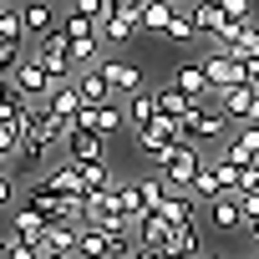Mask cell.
<instances>
[{"instance_id": "cell-52", "label": "cell", "mask_w": 259, "mask_h": 259, "mask_svg": "<svg viewBox=\"0 0 259 259\" xmlns=\"http://www.w3.org/2000/svg\"><path fill=\"white\" fill-rule=\"evenodd\" d=\"M254 259H259V254H254Z\"/></svg>"}, {"instance_id": "cell-30", "label": "cell", "mask_w": 259, "mask_h": 259, "mask_svg": "<svg viewBox=\"0 0 259 259\" xmlns=\"http://www.w3.org/2000/svg\"><path fill=\"white\" fill-rule=\"evenodd\" d=\"M138 198H143V203L158 213V208H163V198H168V178H163V173H148V178H138Z\"/></svg>"}, {"instance_id": "cell-31", "label": "cell", "mask_w": 259, "mask_h": 259, "mask_svg": "<svg viewBox=\"0 0 259 259\" xmlns=\"http://www.w3.org/2000/svg\"><path fill=\"white\" fill-rule=\"evenodd\" d=\"M61 31H66L71 41H81V36H102V21H92V16H76V11H66V16H61Z\"/></svg>"}, {"instance_id": "cell-23", "label": "cell", "mask_w": 259, "mask_h": 259, "mask_svg": "<svg viewBox=\"0 0 259 259\" xmlns=\"http://www.w3.org/2000/svg\"><path fill=\"white\" fill-rule=\"evenodd\" d=\"M188 16H193V26H198V36L208 41L229 16H224V6H219V0H188Z\"/></svg>"}, {"instance_id": "cell-25", "label": "cell", "mask_w": 259, "mask_h": 259, "mask_svg": "<svg viewBox=\"0 0 259 259\" xmlns=\"http://www.w3.org/2000/svg\"><path fill=\"white\" fill-rule=\"evenodd\" d=\"M138 16H127V11H117V16H107L102 21V41H112V46H127V41H138Z\"/></svg>"}, {"instance_id": "cell-8", "label": "cell", "mask_w": 259, "mask_h": 259, "mask_svg": "<svg viewBox=\"0 0 259 259\" xmlns=\"http://www.w3.org/2000/svg\"><path fill=\"white\" fill-rule=\"evenodd\" d=\"M21 203H31V208H36V213H46V219H66V198L56 193V183H51L46 173L26 183V193H21Z\"/></svg>"}, {"instance_id": "cell-37", "label": "cell", "mask_w": 259, "mask_h": 259, "mask_svg": "<svg viewBox=\"0 0 259 259\" xmlns=\"http://www.w3.org/2000/svg\"><path fill=\"white\" fill-rule=\"evenodd\" d=\"M71 11L92 16V21H107V16H117V0H71Z\"/></svg>"}, {"instance_id": "cell-46", "label": "cell", "mask_w": 259, "mask_h": 259, "mask_svg": "<svg viewBox=\"0 0 259 259\" xmlns=\"http://www.w3.org/2000/svg\"><path fill=\"white\" fill-rule=\"evenodd\" d=\"M244 234H249V239H254V249H259V219H254V224H244Z\"/></svg>"}, {"instance_id": "cell-20", "label": "cell", "mask_w": 259, "mask_h": 259, "mask_svg": "<svg viewBox=\"0 0 259 259\" xmlns=\"http://www.w3.org/2000/svg\"><path fill=\"white\" fill-rule=\"evenodd\" d=\"M173 81L193 97V102H208L213 97V81H208V71H203V61H188V66H178L173 71Z\"/></svg>"}, {"instance_id": "cell-47", "label": "cell", "mask_w": 259, "mask_h": 259, "mask_svg": "<svg viewBox=\"0 0 259 259\" xmlns=\"http://www.w3.org/2000/svg\"><path fill=\"white\" fill-rule=\"evenodd\" d=\"M0 259H6V239H0Z\"/></svg>"}, {"instance_id": "cell-17", "label": "cell", "mask_w": 259, "mask_h": 259, "mask_svg": "<svg viewBox=\"0 0 259 259\" xmlns=\"http://www.w3.org/2000/svg\"><path fill=\"white\" fill-rule=\"evenodd\" d=\"M168 224H188V219H198V193L193 188H168V198H163V208H158Z\"/></svg>"}, {"instance_id": "cell-50", "label": "cell", "mask_w": 259, "mask_h": 259, "mask_svg": "<svg viewBox=\"0 0 259 259\" xmlns=\"http://www.w3.org/2000/svg\"><path fill=\"white\" fill-rule=\"evenodd\" d=\"M203 259H219V254H203Z\"/></svg>"}, {"instance_id": "cell-18", "label": "cell", "mask_w": 259, "mask_h": 259, "mask_svg": "<svg viewBox=\"0 0 259 259\" xmlns=\"http://www.w3.org/2000/svg\"><path fill=\"white\" fill-rule=\"evenodd\" d=\"M76 259H112V234L102 224H81L76 234Z\"/></svg>"}, {"instance_id": "cell-16", "label": "cell", "mask_w": 259, "mask_h": 259, "mask_svg": "<svg viewBox=\"0 0 259 259\" xmlns=\"http://www.w3.org/2000/svg\"><path fill=\"white\" fill-rule=\"evenodd\" d=\"M81 107H87V97H81L76 81H56L51 97H46V112H51V117H76Z\"/></svg>"}, {"instance_id": "cell-5", "label": "cell", "mask_w": 259, "mask_h": 259, "mask_svg": "<svg viewBox=\"0 0 259 259\" xmlns=\"http://www.w3.org/2000/svg\"><path fill=\"white\" fill-rule=\"evenodd\" d=\"M11 76H16V92H21L26 102H46V97H51V87H56V76H51L36 56H21Z\"/></svg>"}, {"instance_id": "cell-38", "label": "cell", "mask_w": 259, "mask_h": 259, "mask_svg": "<svg viewBox=\"0 0 259 259\" xmlns=\"http://www.w3.org/2000/svg\"><path fill=\"white\" fill-rule=\"evenodd\" d=\"M6 259H46V249L31 244V239H11L6 234Z\"/></svg>"}, {"instance_id": "cell-28", "label": "cell", "mask_w": 259, "mask_h": 259, "mask_svg": "<svg viewBox=\"0 0 259 259\" xmlns=\"http://www.w3.org/2000/svg\"><path fill=\"white\" fill-rule=\"evenodd\" d=\"M188 107H193V97H188L178 81L158 87V112H163V117H178V122H183V112H188Z\"/></svg>"}, {"instance_id": "cell-33", "label": "cell", "mask_w": 259, "mask_h": 259, "mask_svg": "<svg viewBox=\"0 0 259 259\" xmlns=\"http://www.w3.org/2000/svg\"><path fill=\"white\" fill-rule=\"evenodd\" d=\"M163 41H178V46H183V41H198V26H193L188 6H183V11L173 16V26H168V36H163Z\"/></svg>"}, {"instance_id": "cell-41", "label": "cell", "mask_w": 259, "mask_h": 259, "mask_svg": "<svg viewBox=\"0 0 259 259\" xmlns=\"http://www.w3.org/2000/svg\"><path fill=\"white\" fill-rule=\"evenodd\" d=\"M16 61H21V46H6V41H0V76H11Z\"/></svg>"}, {"instance_id": "cell-42", "label": "cell", "mask_w": 259, "mask_h": 259, "mask_svg": "<svg viewBox=\"0 0 259 259\" xmlns=\"http://www.w3.org/2000/svg\"><path fill=\"white\" fill-rule=\"evenodd\" d=\"M0 208H16V178L0 173Z\"/></svg>"}, {"instance_id": "cell-36", "label": "cell", "mask_w": 259, "mask_h": 259, "mask_svg": "<svg viewBox=\"0 0 259 259\" xmlns=\"http://www.w3.org/2000/svg\"><path fill=\"white\" fill-rule=\"evenodd\" d=\"M213 163V173H219V188L224 193H239V163L234 158H208Z\"/></svg>"}, {"instance_id": "cell-13", "label": "cell", "mask_w": 259, "mask_h": 259, "mask_svg": "<svg viewBox=\"0 0 259 259\" xmlns=\"http://www.w3.org/2000/svg\"><path fill=\"white\" fill-rule=\"evenodd\" d=\"M46 229H51L46 213H36L31 203H16V213H11V239H31V244H41Z\"/></svg>"}, {"instance_id": "cell-45", "label": "cell", "mask_w": 259, "mask_h": 259, "mask_svg": "<svg viewBox=\"0 0 259 259\" xmlns=\"http://www.w3.org/2000/svg\"><path fill=\"white\" fill-rule=\"evenodd\" d=\"M133 259H168V254H163V249H148V244H138V254H133Z\"/></svg>"}, {"instance_id": "cell-21", "label": "cell", "mask_w": 259, "mask_h": 259, "mask_svg": "<svg viewBox=\"0 0 259 259\" xmlns=\"http://www.w3.org/2000/svg\"><path fill=\"white\" fill-rule=\"evenodd\" d=\"M46 178L56 183V193H61V198H87V178H81V163H71V158H66V163H56Z\"/></svg>"}, {"instance_id": "cell-39", "label": "cell", "mask_w": 259, "mask_h": 259, "mask_svg": "<svg viewBox=\"0 0 259 259\" xmlns=\"http://www.w3.org/2000/svg\"><path fill=\"white\" fill-rule=\"evenodd\" d=\"M239 193H259V158L239 168Z\"/></svg>"}, {"instance_id": "cell-6", "label": "cell", "mask_w": 259, "mask_h": 259, "mask_svg": "<svg viewBox=\"0 0 259 259\" xmlns=\"http://www.w3.org/2000/svg\"><path fill=\"white\" fill-rule=\"evenodd\" d=\"M203 71H208L213 97H219V92H229V87L244 81V56H234V51H208V56H203Z\"/></svg>"}, {"instance_id": "cell-27", "label": "cell", "mask_w": 259, "mask_h": 259, "mask_svg": "<svg viewBox=\"0 0 259 259\" xmlns=\"http://www.w3.org/2000/svg\"><path fill=\"white\" fill-rule=\"evenodd\" d=\"M76 87H81V97H87V102H112V97H117V92H112V81L102 76V66L76 71Z\"/></svg>"}, {"instance_id": "cell-49", "label": "cell", "mask_w": 259, "mask_h": 259, "mask_svg": "<svg viewBox=\"0 0 259 259\" xmlns=\"http://www.w3.org/2000/svg\"><path fill=\"white\" fill-rule=\"evenodd\" d=\"M173 6H188V0H173Z\"/></svg>"}, {"instance_id": "cell-40", "label": "cell", "mask_w": 259, "mask_h": 259, "mask_svg": "<svg viewBox=\"0 0 259 259\" xmlns=\"http://www.w3.org/2000/svg\"><path fill=\"white\" fill-rule=\"evenodd\" d=\"M219 6H224L229 21H254V6H249V0H219Z\"/></svg>"}, {"instance_id": "cell-2", "label": "cell", "mask_w": 259, "mask_h": 259, "mask_svg": "<svg viewBox=\"0 0 259 259\" xmlns=\"http://www.w3.org/2000/svg\"><path fill=\"white\" fill-rule=\"evenodd\" d=\"M203 163H208V158H203L198 143H188V138L173 143L168 153H158V173L168 178V188H193V178L203 173Z\"/></svg>"}, {"instance_id": "cell-29", "label": "cell", "mask_w": 259, "mask_h": 259, "mask_svg": "<svg viewBox=\"0 0 259 259\" xmlns=\"http://www.w3.org/2000/svg\"><path fill=\"white\" fill-rule=\"evenodd\" d=\"M0 41H6V46H21V41H26V16H21V6H0Z\"/></svg>"}, {"instance_id": "cell-51", "label": "cell", "mask_w": 259, "mask_h": 259, "mask_svg": "<svg viewBox=\"0 0 259 259\" xmlns=\"http://www.w3.org/2000/svg\"><path fill=\"white\" fill-rule=\"evenodd\" d=\"M61 259H76V254H61Z\"/></svg>"}, {"instance_id": "cell-44", "label": "cell", "mask_w": 259, "mask_h": 259, "mask_svg": "<svg viewBox=\"0 0 259 259\" xmlns=\"http://www.w3.org/2000/svg\"><path fill=\"white\" fill-rule=\"evenodd\" d=\"M148 6H153V0H117V11H127V16H138V21H143V11H148Z\"/></svg>"}, {"instance_id": "cell-35", "label": "cell", "mask_w": 259, "mask_h": 259, "mask_svg": "<svg viewBox=\"0 0 259 259\" xmlns=\"http://www.w3.org/2000/svg\"><path fill=\"white\" fill-rule=\"evenodd\" d=\"M193 193H198V203H213L224 188H219V173H213V163H203V173L193 178Z\"/></svg>"}, {"instance_id": "cell-4", "label": "cell", "mask_w": 259, "mask_h": 259, "mask_svg": "<svg viewBox=\"0 0 259 259\" xmlns=\"http://www.w3.org/2000/svg\"><path fill=\"white\" fill-rule=\"evenodd\" d=\"M133 143H138V148H143L148 158H158V153H168L173 143H183V122H178V117H163V112H158V117H153V122L143 127V133H133Z\"/></svg>"}, {"instance_id": "cell-43", "label": "cell", "mask_w": 259, "mask_h": 259, "mask_svg": "<svg viewBox=\"0 0 259 259\" xmlns=\"http://www.w3.org/2000/svg\"><path fill=\"white\" fill-rule=\"evenodd\" d=\"M239 208H244V224L259 219V193H239Z\"/></svg>"}, {"instance_id": "cell-19", "label": "cell", "mask_w": 259, "mask_h": 259, "mask_svg": "<svg viewBox=\"0 0 259 259\" xmlns=\"http://www.w3.org/2000/svg\"><path fill=\"white\" fill-rule=\"evenodd\" d=\"M21 16H26V36H51L61 21H56V11H51V0H26V6H21Z\"/></svg>"}, {"instance_id": "cell-7", "label": "cell", "mask_w": 259, "mask_h": 259, "mask_svg": "<svg viewBox=\"0 0 259 259\" xmlns=\"http://www.w3.org/2000/svg\"><path fill=\"white\" fill-rule=\"evenodd\" d=\"M61 153L71 163H107V138L102 133H87V127H71L66 143H61Z\"/></svg>"}, {"instance_id": "cell-15", "label": "cell", "mask_w": 259, "mask_h": 259, "mask_svg": "<svg viewBox=\"0 0 259 259\" xmlns=\"http://www.w3.org/2000/svg\"><path fill=\"white\" fill-rule=\"evenodd\" d=\"M122 102H127V133H143V127L158 117V92H148V87L133 92V97H122Z\"/></svg>"}, {"instance_id": "cell-24", "label": "cell", "mask_w": 259, "mask_h": 259, "mask_svg": "<svg viewBox=\"0 0 259 259\" xmlns=\"http://www.w3.org/2000/svg\"><path fill=\"white\" fill-rule=\"evenodd\" d=\"M183 6H173V0H153V6L143 11V36H168V26H173V16H178Z\"/></svg>"}, {"instance_id": "cell-14", "label": "cell", "mask_w": 259, "mask_h": 259, "mask_svg": "<svg viewBox=\"0 0 259 259\" xmlns=\"http://www.w3.org/2000/svg\"><path fill=\"white\" fill-rule=\"evenodd\" d=\"M76 234H81V224H71V219H51V229H46V239H41L46 259H61V254H76Z\"/></svg>"}, {"instance_id": "cell-34", "label": "cell", "mask_w": 259, "mask_h": 259, "mask_svg": "<svg viewBox=\"0 0 259 259\" xmlns=\"http://www.w3.org/2000/svg\"><path fill=\"white\" fill-rule=\"evenodd\" d=\"M97 46H102V36H81V41H71V61H76V71L97 66Z\"/></svg>"}, {"instance_id": "cell-22", "label": "cell", "mask_w": 259, "mask_h": 259, "mask_svg": "<svg viewBox=\"0 0 259 259\" xmlns=\"http://www.w3.org/2000/svg\"><path fill=\"white\" fill-rule=\"evenodd\" d=\"M173 229H178V224H168L163 213H148V219L138 224V244H148V249H163V254H168V244H173Z\"/></svg>"}, {"instance_id": "cell-26", "label": "cell", "mask_w": 259, "mask_h": 259, "mask_svg": "<svg viewBox=\"0 0 259 259\" xmlns=\"http://www.w3.org/2000/svg\"><path fill=\"white\" fill-rule=\"evenodd\" d=\"M168 259H203V254H198V219H188V224H178V229H173Z\"/></svg>"}, {"instance_id": "cell-3", "label": "cell", "mask_w": 259, "mask_h": 259, "mask_svg": "<svg viewBox=\"0 0 259 259\" xmlns=\"http://www.w3.org/2000/svg\"><path fill=\"white\" fill-rule=\"evenodd\" d=\"M76 127H87V133H102V138L127 133V102H87V107L76 112Z\"/></svg>"}, {"instance_id": "cell-1", "label": "cell", "mask_w": 259, "mask_h": 259, "mask_svg": "<svg viewBox=\"0 0 259 259\" xmlns=\"http://www.w3.org/2000/svg\"><path fill=\"white\" fill-rule=\"evenodd\" d=\"M229 133H234V117L219 107V97L193 102V107L183 112V138H188V143H198V148H203V143H224Z\"/></svg>"}, {"instance_id": "cell-9", "label": "cell", "mask_w": 259, "mask_h": 259, "mask_svg": "<svg viewBox=\"0 0 259 259\" xmlns=\"http://www.w3.org/2000/svg\"><path fill=\"white\" fill-rule=\"evenodd\" d=\"M219 107H224V112H229L234 122H259V87L239 81V87L219 92Z\"/></svg>"}, {"instance_id": "cell-32", "label": "cell", "mask_w": 259, "mask_h": 259, "mask_svg": "<svg viewBox=\"0 0 259 259\" xmlns=\"http://www.w3.org/2000/svg\"><path fill=\"white\" fill-rule=\"evenodd\" d=\"M81 178H87V193H107V188H117V178H112L107 163H81Z\"/></svg>"}, {"instance_id": "cell-48", "label": "cell", "mask_w": 259, "mask_h": 259, "mask_svg": "<svg viewBox=\"0 0 259 259\" xmlns=\"http://www.w3.org/2000/svg\"><path fill=\"white\" fill-rule=\"evenodd\" d=\"M0 173H11V168H6V158H0Z\"/></svg>"}, {"instance_id": "cell-11", "label": "cell", "mask_w": 259, "mask_h": 259, "mask_svg": "<svg viewBox=\"0 0 259 259\" xmlns=\"http://www.w3.org/2000/svg\"><path fill=\"white\" fill-rule=\"evenodd\" d=\"M97 66H102V76L112 81V92H117V97H133V92H143V66H133V61H117V56H112V61H97Z\"/></svg>"}, {"instance_id": "cell-10", "label": "cell", "mask_w": 259, "mask_h": 259, "mask_svg": "<svg viewBox=\"0 0 259 259\" xmlns=\"http://www.w3.org/2000/svg\"><path fill=\"white\" fill-rule=\"evenodd\" d=\"M224 158H234L239 168L259 158V122H239V127H234V133L224 138Z\"/></svg>"}, {"instance_id": "cell-12", "label": "cell", "mask_w": 259, "mask_h": 259, "mask_svg": "<svg viewBox=\"0 0 259 259\" xmlns=\"http://www.w3.org/2000/svg\"><path fill=\"white\" fill-rule=\"evenodd\" d=\"M208 224L219 229V234H244V208H239V193H219L213 203H208Z\"/></svg>"}]
</instances>
